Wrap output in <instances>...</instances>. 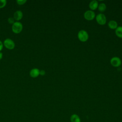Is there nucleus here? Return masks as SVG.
Masks as SVG:
<instances>
[{"label": "nucleus", "mask_w": 122, "mask_h": 122, "mask_svg": "<svg viewBox=\"0 0 122 122\" xmlns=\"http://www.w3.org/2000/svg\"><path fill=\"white\" fill-rule=\"evenodd\" d=\"M2 57H3V54L1 51H0V60L2 59Z\"/></svg>", "instance_id": "19"}, {"label": "nucleus", "mask_w": 122, "mask_h": 122, "mask_svg": "<svg viewBox=\"0 0 122 122\" xmlns=\"http://www.w3.org/2000/svg\"><path fill=\"white\" fill-rule=\"evenodd\" d=\"M98 9L99 11H100L101 12H103L106 9V5L104 3H101L98 5Z\"/></svg>", "instance_id": "13"}, {"label": "nucleus", "mask_w": 122, "mask_h": 122, "mask_svg": "<svg viewBox=\"0 0 122 122\" xmlns=\"http://www.w3.org/2000/svg\"><path fill=\"white\" fill-rule=\"evenodd\" d=\"M71 122H81L80 117L77 114H72L70 117Z\"/></svg>", "instance_id": "11"}, {"label": "nucleus", "mask_w": 122, "mask_h": 122, "mask_svg": "<svg viewBox=\"0 0 122 122\" xmlns=\"http://www.w3.org/2000/svg\"><path fill=\"white\" fill-rule=\"evenodd\" d=\"M8 22L10 23V24H13L15 21V20L12 17H10L8 18Z\"/></svg>", "instance_id": "16"}, {"label": "nucleus", "mask_w": 122, "mask_h": 122, "mask_svg": "<svg viewBox=\"0 0 122 122\" xmlns=\"http://www.w3.org/2000/svg\"><path fill=\"white\" fill-rule=\"evenodd\" d=\"M108 26L109 28L112 30H115L118 27L117 21L114 20H111L109 21L108 23Z\"/></svg>", "instance_id": "10"}, {"label": "nucleus", "mask_w": 122, "mask_h": 122, "mask_svg": "<svg viewBox=\"0 0 122 122\" xmlns=\"http://www.w3.org/2000/svg\"><path fill=\"white\" fill-rule=\"evenodd\" d=\"M111 64L114 67H118L122 64V61L118 57H113L110 60Z\"/></svg>", "instance_id": "6"}, {"label": "nucleus", "mask_w": 122, "mask_h": 122, "mask_svg": "<svg viewBox=\"0 0 122 122\" xmlns=\"http://www.w3.org/2000/svg\"><path fill=\"white\" fill-rule=\"evenodd\" d=\"M23 17V13L20 10H18L16 11L13 14V18L17 21H19L20 20H21Z\"/></svg>", "instance_id": "7"}, {"label": "nucleus", "mask_w": 122, "mask_h": 122, "mask_svg": "<svg viewBox=\"0 0 122 122\" xmlns=\"http://www.w3.org/2000/svg\"><path fill=\"white\" fill-rule=\"evenodd\" d=\"M12 31L16 34L20 33L23 29L22 24L20 21H15L11 27Z\"/></svg>", "instance_id": "2"}, {"label": "nucleus", "mask_w": 122, "mask_h": 122, "mask_svg": "<svg viewBox=\"0 0 122 122\" xmlns=\"http://www.w3.org/2000/svg\"><path fill=\"white\" fill-rule=\"evenodd\" d=\"M16 2L18 5H22L27 2V0H17Z\"/></svg>", "instance_id": "15"}, {"label": "nucleus", "mask_w": 122, "mask_h": 122, "mask_svg": "<svg viewBox=\"0 0 122 122\" xmlns=\"http://www.w3.org/2000/svg\"><path fill=\"white\" fill-rule=\"evenodd\" d=\"M78 38L81 42H86L89 39V34L88 32L84 30H81L78 33Z\"/></svg>", "instance_id": "1"}, {"label": "nucleus", "mask_w": 122, "mask_h": 122, "mask_svg": "<svg viewBox=\"0 0 122 122\" xmlns=\"http://www.w3.org/2000/svg\"><path fill=\"white\" fill-rule=\"evenodd\" d=\"M7 4V1L6 0H0V9L4 8Z\"/></svg>", "instance_id": "14"}, {"label": "nucleus", "mask_w": 122, "mask_h": 122, "mask_svg": "<svg viewBox=\"0 0 122 122\" xmlns=\"http://www.w3.org/2000/svg\"><path fill=\"white\" fill-rule=\"evenodd\" d=\"M3 45L9 50H12L14 48L15 44L12 40L10 38H7L4 41Z\"/></svg>", "instance_id": "4"}, {"label": "nucleus", "mask_w": 122, "mask_h": 122, "mask_svg": "<svg viewBox=\"0 0 122 122\" xmlns=\"http://www.w3.org/2000/svg\"><path fill=\"white\" fill-rule=\"evenodd\" d=\"M95 19L97 22L101 25H103L106 23V17L103 13H101L97 14L95 17Z\"/></svg>", "instance_id": "3"}, {"label": "nucleus", "mask_w": 122, "mask_h": 122, "mask_svg": "<svg viewBox=\"0 0 122 122\" xmlns=\"http://www.w3.org/2000/svg\"><path fill=\"white\" fill-rule=\"evenodd\" d=\"M115 33L118 37L122 38V26H118L115 30Z\"/></svg>", "instance_id": "12"}, {"label": "nucleus", "mask_w": 122, "mask_h": 122, "mask_svg": "<svg viewBox=\"0 0 122 122\" xmlns=\"http://www.w3.org/2000/svg\"><path fill=\"white\" fill-rule=\"evenodd\" d=\"M84 18L87 20H92L96 17L95 12L91 10H88L86 11L84 13Z\"/></svg>", "instance_id": "5"}, {"label": "nucleus", "mask_w": 122, "mask_h": 122, "mask_svg": "<svg viewBox=\"0 0 122 122\" xmlns=\"http://www.w3.org/2000/svg\"><path fill=\"white\" fill-rule=\"evenodd\" d=\"M45 74V71L44 70H41L40 71V75L43 76Z\"/></svg>", "instance_id": "17"}, {"label": "nucleus", "mask_w": 122, "mask_h": 122, "mask_svg": "<svg viewBox=\"0 0 122 122\" xmlns=\"http://www.w3.org/2000/svg\"><path fill=\"white\" fill-rule=\"evenodd\" d=\"M98 5H99V4L98 1L96 0H93L90 2L89 4V8L91 9V10L93 11L94 10H96L98 8Z\"/></svg>", "instance_id": "9"}, {"label": "nucleus", "mask_w": 122, "mask_h": 122, "mask_svg": "<svg viewBox=\"0 0 122 122\" xmlns=\"http://www.w3.org/2000/svg\"><path fill=\"white\" fill-rule=\"evenodd\" d=\"M40 70L35 68L32 69L30 71V75L32 78H36L40 75Z\"/></svg>", "instance_id": "8"}, {"label": "nucleus", "mask_w": 122, "mask_h": 122, "mask_svg": "<svg viewBox=\"0 0 122 122\" xmlns=\"http://www.w3.org/2000/svg\"><path fill=\"white\" fill-rule=\"evenodd\" d=\"M3 46V43L1 41H0V51L2 50Z\"/></svg>", "instance_id": "18"}]
</instances>
